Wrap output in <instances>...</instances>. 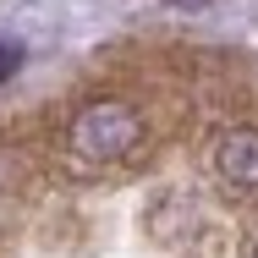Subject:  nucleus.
Segmentation results:
<instances>
[{
  "mask_svg": "<svg viewBox=\"0 0 258 258\" xmlns=\"http://www.w3.org/2000/svg\"><path fill=\"white\" fill-rule=\"evenodd\" d=\"M143 138H149V115L132 99H121V94L88 99L83 110H72V121H66V154L83 170H110V165L132 159Z\"/></svg>",
  "mask_w": 258,
  "mask_h": 258,
  "instance_id": "obj_1",
  "label": "nucleus"
},
{
  "mask_svg": "<svg viewBox=\"0 0 258 258\" xmlns=\"http://www.w3.org/2000/svg\"><path fill=\"white\" fill-rule=\"evenodd\" d=\"M209 176L231 198H258V126H225L209 143Z\"/></svg>",
  "mask_w": 258,
  "mask_h": 258,
  "instance_id": "obj_2",
  "label": "nucleus"
},
{
  "mask_svg": "<svg viewBox=\"0 0 258 258\" xmlns=\"http://www.w3.org/2000/svg\"><path fill=\"white\" fill-rule=\"evenodd\" d=\"M17 66H22V50H17L11 39H0V83H6V77H11Z\"/></svg>",
  "mask_w": 258,
  "mask_h": 258,
  "instance_id": "obj_3",
  "label": "nucleus"
},
{
  "mask_svg": "<svg viewBox=\"0 0 258 258\" xmlns=\"http://www.w3.org/2000/svg\"><path fill=\"white\" fill-rule=\"evenodd\" d=\"M165 6H192L198 11V6H214V0H165Z\"/></svg>",
  "mask_w": 258,
  "mask_h": 258,
  "instance_id": "obj_4",
  "label": "nucleus"
},
{
  "mask_svg": "<svg viewBox=\"0 0 258 258\" xmlns=\"http://www.w3.org/2000/svg\"><path fill=\"white\" fill-rule=\"evenodd\" d=\"M247 258H258V242H253V247H247Z\"/></svg>",
  "mask_w": 258,
  "mask_h": 258,
  "instance_id": "obj_5",
  "label": "nucleus"
}]
</instances>
